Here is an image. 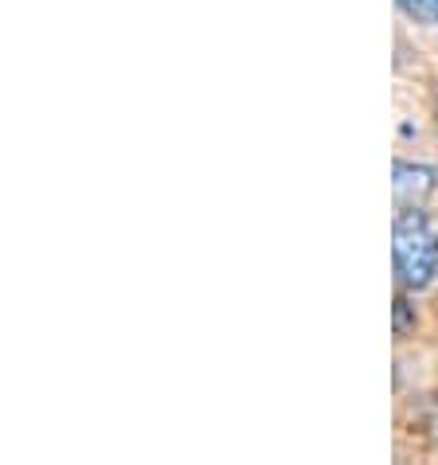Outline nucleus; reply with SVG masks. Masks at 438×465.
Listing matches in <instances>:
<instances>
[{"instance_id":"f257e3e1","label":"nucleus","mask_w":438,"mask_h":465,"mask_svg":"<svg viewBox=\"0 0 438 465\" xmlns=\"http://www.w3.org/2000/svg\"><path fill=\"white\" fill-rule=\"evenodd\" d=\"M392 258L395 274L407 290H427L438 274V231L423 208H403L392 231Z\"/></svg>"},{"instance_id":"f03ea898","label":"nucleus","mask_w":438,"mask_h":465,"mask_svg":"<svg viewBox=\"0 0 438 465\" xmlns=\"http://www.w3.org/2000/svg\"><path fill=\"white\" fill-rule=\"evenodd\" d=\"M438 184V173L431 164H415V161H395L392 169V188H395V203L403 208H423L431 200V192Z\"/></svg>"},{"instance_id":"7ed1b4c3","label":"nucleus","mask_w":438,"mask_h":465,"mask_svg":"<svg viewBox=\"0 0 438 465\" xmlns=\"http://www.w3.org/2000/svg\"><path fill=\"white\" fill-rule=\"evenodd\" d=\"M395 8L403 12L407 20L423 24V28H434L438 24V0H395Z\"/></svg>"},{"instance_id":"20e7f679","label":"nucleus","mask_w":438,"mask_h":465,"mask_svg":"<svg viewBox=\"0 0 438 465\" xmlns=\"http://www.w3.org/2000/svg\"><path fill=\"white\" fill-rule=\"evenodd\" d=\"M395 317H399V332H407L411 329V321H407V302H403V297H395Z\"/></svg>"}]
</instances>
